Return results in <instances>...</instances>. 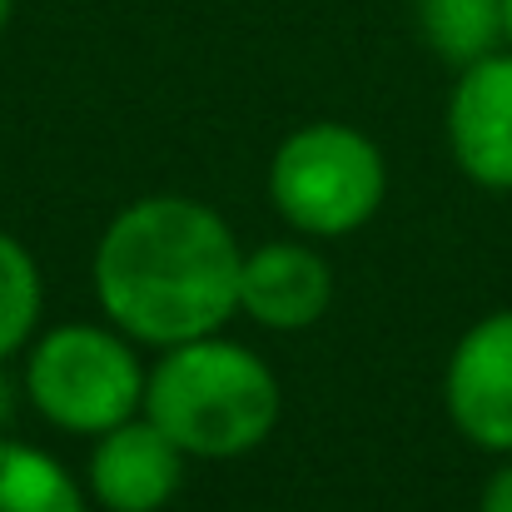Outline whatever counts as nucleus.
I'll list each match as a JSON object with an SVG mask.
<instances>
[{"mask_svg": "<svg viewBox=\"0 0 512 512\" xmlns=\"http://www.w3.org/2000/svg\"><path fill=\"white\" fill-rule=\"evenodd\" d=\"M448 145L473 184L512 194V55L493 50L463 65L448 100Z\"/></svg>", "mask_w": 512, "mask_h": 512, "instance_id": "423d86ee", "label": "nucleus"}, {"mask_svg": "<svg viewBox=\"0 0 512 512\" xmlns=\"http://www.w3.org/2000/svg\"><path fill=\"white\" fill-rule=\"evenodd\" d=\"M35 319H40V269L25 254V244L0 234V363L20 343H30Z\"/></svg>", "mask_w": 512, "mask_h": 512, "instance_id": "9b49d317", "label": "nucleus"}, {"mask_svg": "<svg viewBox=\"0 0 512 512\" xmlns=\"http://www.w3.org/2000/svg\"><path fill=\"white\" fill-rule=\"evenodd\" d=\"M184 483V448L150 418L100 433L90 458V493L110 512H160Z\"/></svg>", "mask_w": 512, "mask_h": 512, "instance_id": "0eeeda50", "label": "nucleus"}, {"mask_svg": "<svg viewBox=\"0 0 512 512\" xmlns=\"http://www.w3.org/2000/svg\"><path fill=\"white\" fill-rule=\"evenodd\" d=\"M25 393L55 428L100 438L145 408V373L120 334L95 324H60L30 348Z\"/></svg>", "mask_w": 512, "mask_h": 512, "instance_id": "20e7f679", "label": "nucleus"}, {"mask_svg": "<svg viewBox=\"0 0 512 512\" xmlns=\"http://www.w3.org/2000/svg\"><path fill=\"white\" fill-rule=\"evenodd\" d=\"M478 512H512V463H503V468L488 478V488H483V508Z\"/></svg>", "mask_w": 512, "mask_h": 512, "instance_id": "f8f14e48", "label": "nucleus"}, {"mask_svg": "<svg viewBox=\"0 0 512 512\" xmlns=\"http://www.w3.org/2000/svg\"><path fill=\"white\" fill-rule=\"evenodd\" d=\"M239 269L244 254L209 204L155 194L100 234L95 294L125 339L174 348L224 329L239 309Z\"/></svg>", "mask_w": 512, "mask_h": 512, "instance_id": "f257e3e1", "label": "nucleus"}, {"mask_svg": "<svg viewBox=\"0 0 512 512\" xmlns=\"http://www.w3.org/2000/svg\"><path fill=\"white\" fill-rule=\"evenodd\" d=\"M279 378L259 353L229 339H189L165 348L145 378V418L165 428L184 458H239L279 423Z\"/></svg>", "mask_w": 512, "mask_h": 512, "instance_id": "f03ea898", "label": "nucleus"}, {"mask_svg": "<svg viewBox=\"0 0 512 512\" xmlns=\"http://www.w3.org/2000/svg\"><path fill=\"white\" fill-rule=\"evenodd\" d=\"M5 20H10V0H0V30H5Z\"/></svg>", "mask_w": 512, "mask_h": 512, "instance_id": "2eb2a0df", "label": "nucleus"}, {"mask_svg": "<svg viewBox=\"0 0 512 512\" xmlns=\"http://www.w3.org/2000/svg\"><path fill=\"white\" fill-rule=\"evenodd\" d=\"M0 512H85V498L50 453L0 438Z\"/></svg>", "mask_w": 512, "mask_h": 512, "instance_id": "1a4fd4ad", "label": "nucleus"}, {"mask_svg": "<svg viewBox=\"0 0 512 512\" xmlns=\"http://www.w3.org/2000/svg\"><path fill=\"white\" fill-rule=\"evenodd\" d=\"M334 299L329 264L304 244H264L239 269V309L279 334L309 329Z\"/></svg>", "mask_w": 512, "mask_h": 512, "instance_id": "6e6552de", "label": "nucleus"}, {"mask_svg": "<svg viewBox=\"0 0 512 512\" xmlns=\"http://www.w3.org/2000/svg\"><path fill=\"white\" fill-rule=\"evenodd\" d=\"M503 30H508V45H512V0H503Z\"/></svg>", "mask_w": 512, "mask_h": 512, "instance_id": "4468645a", "label": "nucleus"}, {"mask_svg": "<svg viewBox=\"0 0 512 512\" xmlns=\"http://www.w3.org/2000/svg\"><path fill=\"white\" fill-rule=\"evenodd\" d=\"M443 398L468 443L488 453H512V309L478 319L458 339Z\"/></svg>", "mask_w": 512, "mask_h": 512, "instance_id": "39448f33", "label": "nucleus"}, {"mask_svg": "<svg viewBox=\"0 0 512 512\" xmlns=\"http://www.w3.org/2000/svg\"><path fill=\"white\" fill-rule=\"evenodd\" d=\"M418 25H423V40L458 70L493 55L498 40H508L503 0H418Z\"/></svg>", "mask_w": 512, "mask_h": 512, "instance_id": "9d476101", "label": "nucleus"}, {"mask_svg": "<svg viewBox=\"0 0 512 512\" xmlns=\"http://www.w3.org/2000/svg\"><path fill=\"white\" fill-rule=\"evenodd\" d=\"M388 189L383 155L368 135L348 125H309L294 130L269 165V199L274 209L319 239H343L363 229Z\"/></svg>", "mask_w": 512, "mask_h": 512, "instance_id": "7ed1b4c3", "label": "nucleus"}, {"mask_svg": "<svg viewBox=\"0 0 512 512\" xmlns=\"http://www.w3.org/2000/svg\"><path fill=\"white\" fill-rule=\"evenodd\" d=\"M10 418H15V383H10V373L0 368V438H5Z\"/></svg>", "mask_w": 512, "mask_h": 512, "instance_id": "ddd939ff", "label": "nucleus"}]
</instances>
